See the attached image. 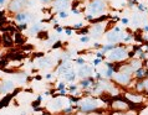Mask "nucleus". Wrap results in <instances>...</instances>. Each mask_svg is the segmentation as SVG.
Here are the masks:
<instances>
[{
    "mask_svg": "<svg viewBox=\"0 0 148 115\" xmlns=\"http://www.w3.org/2000/svg\"><path fill=\"white\" fill-rule=\"evenodd\" d=\"M9 56V58H11V59H22L24 58V56L22 55H19V53H10V55H8Z\"/></svg>",
    "mask_w": 148,
    "mask_h": 115,
    "instance_id": "nucleus-12",
    "label": "nucleus"
},
{
    "mask_svg": "<svg viewBox=\"0 0 148 115\" xmlns=\"http://www.w3.org/2000/svg\"><path fill=\"white\" fill-rule=\"evenodd\" d=\"M91 68L90 67H87V66H83V67L80 68V71H78V74L80 76H82V77H86V76H90L91 74Z\"/></svg>",
    "mask_w": 148,
    "mask_h": 115,
    "instance_id": "nucleus-6",
    "label": "nucleus"
},
{
    "mask_svg": "<svg viewBox=\"0 0 148 115\" xmlns=\"http://www.w3.org/2000/svg\"><path fill=\"white\" fill-rule=\"evenodd\" d=\"M82 84H83V87H87V84H88V82H87V80H86V82H83Z\"/></svg>",
    "mask_w": 148,
    "mask_h": 115,
    "instance_id": "nucleus-25",
    "label": "nucleus"
},
{
    "mask_svg": "<svg viewBox=\"0 0 148 115\" xmlns=\"http://www.w3.org/2000/svg\"><path fill=\"white\" fill-rule=\"evenodd\" d=\"M147 74H148V71H147Z\"/></svg>",
    "mask_w": 148,
    "mask_h": 115,
    "instance_id": "nucleus-32",
    "label": "nucleus"
},
{
    "mask_svg": "<svg viewBox=\"0 0 148 115\" xmlns=\"http://www.w3.org/2000/svg\"><path fill=\"white\" fill-rule=\"evenodd\" d=\"M26 4V0H14L11 4H10V10H15V11H19L21 10Z\"/></svg>",
    "mask_w": 148,
    "mask_h": 115,
    "instance_id": "nucleus-2",
    "label": "nucleus"
},
{
    "mask_svg": "<svg viewBox=\"0 0 148 115\" xmlns=\"http://www.w3.org/2000/svg\"><path fill=\"white\" fill-rule=\"evenodd\" d=\"M96 108V104L91 102V100H85L83 103H81V109L85 110V111H90V110H93Z\"/></svg>",
    "mask_w": 148,
    "mask_h": 115,
    "instance_id": "nucleus-3",
    "label": "nucleus"
},
{
    "mask_svg": "<svg viewBox=\"0 0 148 115\" xmlns=\"http://www.w3.org/2000/svg\"><path fill=\"white\" fill-rule=\"evenodd\" d=\"M50 63H51V61H50L49 58H45V59H41V61H40V66H41V67H49Z\"/></svg>",
    "mask_w": 148,
    "mask_h": 115,
    "instance_id": "nucleus-11",
    "label": "nucleus"
},
{
    "mask_svg": "<svg viewBox=\"0 0 148 115\" xmlns=\"http://www.w3.org/2000/svg\"><path fill=\"white\" fill-rule=\"evenodd\" d=\"M143 86H144V88L148 90V80H146V82H144V84H143Z\"/></svg>",
    "mask_w": 148,
    "mask_h": 115,
    "instance_id": "nucleus-23",
    "label": "nucleus"
},
{
    "mask_svg": "<svg viewBox=\"0 0 148 115\" xmlns=\"http://www.w3.org/2000/svg\"><path fill=\"white\" fill-rule=\"evenodd\" d=\"M24 50H31V48H32V46H31V45H26V46H24Z\"/></svg>",
    "mask_w": 148,
    "mask_h": 115,
    "instance_id": "nucleus-20",
    "label": "nucleus"
},
{
    "mask_svg": "<svg viewBox=\"0 0 148 115\" xmlns=\"http://www.w3.org/2000/svg\"><path fill=\"white\" fill-rule=\"evenodd\" d=\"M105 8V5H103V3L100 1V0H96L95 3H92V5H91V10H92L93 12H101L102 10Z\"/></svg>",
    "mask_w": 148,
    "mask_h": 115,
    "instance_id": "nucleus-4",
    "label": "nucleus"
},
{
    "mask_svg": "<svg viewBox=\"0 0 148 115\" xmlns=\"http://www.w3.org/2000/svg\"><path fill=\"white\" fill-rule=\"evenodd\" d=\"M16 19L18 20H24V19H26V16H25V15H19V16H16Z\"/></svg>",
    "mask_w": 148,
    "mask_h": 115,
    "instance_id": "nucleus-19",
    "label": "nucleus"
},
{
    "mask_svg": "<svg viewBox=\"0 0 148 115\" xmlns=\"http://www.w3.org/2000/svg\"><path fill=\"white\" fill-rule=\"evenodd\" d=\"M126 115H132V114H126Z\"/></svg>",
    "mask_w": 148,
    "mask_h": 115,
    "instance_id": "nucleus-31",
    "label": "nucleus"
},
{
    "mask_svg": "<svg viewBox=\"0 0 148 115\" xmlns=\"http://www.w3.org/2000/svg\"><path fill=\"white\" fill-rule=\"evenodd\" d=\"M1 3H4V0H0V4H1Z\"/></svg>",
    "mask_w": 148,
    "mask_h": 115,
    "instance_id": "nucleus-29",
    "label": "nucleus"
},
{
    "mask_svg": "<svg viewBox=\"0 0 148 115\" xmlns=\"http://www.w3.org/2000/svg\"><path fill=\"white\" fill-rule=\"evenodd\" d=\"M127 56V52L124 50H115L111 53V59L113 61H120L122 58H124Z\"/></svg>",
    "mask_w": 148,
    "mask_h": 115,
    "instance_id": "nucleus-1",
    "label": "nucleus"
},
{
    "mask_svg": "<svg viewBox=\"0 0 148 115\" xmlns=\"http://www.w3.org/2000/svg\"><path fill=\"white\" fill-rule=\"evenodd\" d=\"M4 43H5L6 46H11V45H13V41H11V38H10V36L8 34L4 35Z\"/></svg>",
    "mask_w": 148,
    "mask_h": 115,
    "instance_id": "nucleus-10",
    "label": "nucleus"
},
{
    "mask_svg": "<svg viewBox=\"0 0 148 115\" xmlns=\"http://www.w3.org/2000/svg\"><path fill=\"white\" fill-rule=\"evenodd\" d=\"M15 36H16V40H15V41H16V43H21V42H22V40H21V37H20V35L16 34Z\"/></svg>",
    "mask_w": 148,
    "mask_h": 115,
    "instance_id": "nucleus-17",
    "label": "nucleus"
},
{
    "mask_svg": "<svg viewBox=\"0 0 148 115\" xmlns=\"http://www.w3.org/2000/svg\"><path fill=\"white\" fill-rule=\"evenodd\" d=\"M1 66H6V61H4V59L0 61V67H1Z\"/></svg>",
    "mask_w": 148,
    "mask_h": 115,
    "instance_id": "nucleus-21",
    "label": "nucleus"
},
{
    "mask_svg": "<svg viewBox=\"0 0 148 115\" xmlns=\"http://www.w3.org/2000/svg\"><path fill=\"white\" fill-rule=\"evenodd\" d=\"M66 16H67L66 14H64V12H61V18H66Z\"/></svg>",
    "mask_w": 148,
    "mask_h": 115,
    "instance_id": "nucleus-26",
    "label": "nucleus"
},
{
    "mask_svg": "<svg viewBox=\"0 0 148 115\" xmlns=\"http://www.w3.org/2000/svg\"><path fill=\"white\" fill-rule=\"evenodd\" d=\"M127 98L131 99V100H134V102H141L139 98H137V96H132V94H127Z\"/></svg>",
    "mask_w": 148,
    "mask_h": 115,
    "instance_id": "nucleus-16",
    "label": "nucleus"
},
{
    "mask_svg": "<svg viewBox=\"0 0 148 115\" xmlns=\"http://www.w3.org/2000/svg\"><path fill=\"white\" fill-rule=\"evenodd\" d=\"M55 5H56L55 6L56 9H59V10L64 9V8H66V5H67V0H57Z\"/></svg>",
    "mask_w": 148,
    "mask_h": 115,
    "instance_id": "nucleus-7",
    "label": "nucleus"
},
{
    "mask_svg": "<svg viewBox=\"0 0 148 115\" xmlns=\"http://www.w3.org/2000/svg\"><path fill=\"white\" fill-rule=\"evenodd\" d=\"M39 37L40 38H47V34L46 32H41V34H39Z\"/></svg>",
    "mask_w": 148,
    "mask_h": 115,
    "instance_id": "nucleus-18",
    "label": "nucleus"
},
{
    "mask_svg": "<svg viewBox=\"0 0 148 115\" xmlns=\"http://www.w3.org/2000/svg\"><path fill=\"white\" fill-rule=\"evenodd\" d=\"M116 79H117V82H120L122 84L130 82V77H128V74H117V76H116Z\"/></svg>",
    "mask_w": 148,
    "mask_h": 115,
    "instance_id": "nucleus-5",
    "label": "nucleus"
},
{
    "mask_svg": "<svg viewBox=\"0 0 148 115\" xmlns=\"http://www.w3.org/2000/svg\"><path fill=\"white\" fill-rule=\"evenodd\" d=\"M54 47H56V48H57V47H60V42H57V43H56V45L54 46Z\"/></svg>",
    "mask_w": 148,
    "mask_h": 115,
    "instance_id": "nucleus-27",
    "label": "nucleus"
},
{
    "mask_svg": "<svg viewBox=\"0 0 148 115\" xmlns=\"http://www.w3.org/2000/svg\"><path fill=\"white\" fill-rule=\"evenodd\" d=\"M19 29H20V30L26 29V25H24V24H22V25H19Z\"/></svg>",
    "mask_w": 148,
    "mask_h": 115,
    "instance_id": "nucleus-22",
    "label": "nucleus"
},
{
    "mask_svg": "<svg viewBox=\"0 0 148 115\" xmlns=\"http://www.w3.org/2000/svg\"><path fill=\"white\" fill-rule=\"evenodd\" d=\"M108 40H110V41H116V40H117V35H116L115 32H111V34L108 35Z\"/></svg>",
    "mask_w": 148,
    "mask_h": 115,
    "instance_id": "nucleus-14",
    "label": "nucleus"
},
{
    "mask_svg": "<svg viewBox=\"0 0 148 115\" xmlns=\"http://www.w3.org/2000/svg\"><path fill=\"white\" fill-rule=\"evenodd\" d=\"M82 41H83V42H87V41H88V37H83Z\"/></svg>",
    "mask_w": 148,
    "mask_h": 115,
    "instance_id": "nucleus-24",
    "label": "nucleus"
},
{
    "mask_svg": "<svg viewBox=\"0 0 148 115\" xmlns=\"http://www.w3.org/2000/svg\"><path fill=\"white\" fill-rule=\"evenodd\" d=\"M13 82H10V80H8V82H5V84H4V90L6 92V90H9V89H13Z\"/></svg>",
    "mask_w": 148,
    "mask_h": 115,
    "instance_id": "nucleus-13",
    "label": "nucleus"
},
{
    "mask_svg": "<svg viewBox=\"0 0 148 115\" xmlns=\"http://www.w3.org/2000/svg\"><path fill=\"white\" fill-rule=\"evenodd\" d=\"M65 78L67 79V80H72L75 78V74L74 73H67V74H65Z\"/></svg>",
    "mask_w": 148,
    "mask_h": 115,
    "instance_id": "nucleus-15",
    "label": "nucleus"
},
{
    "mask_svg": "<svg viewBox=\"0 0 148 115\" xmlns=\"http://www.w3.org/2000/svg\"><path fill=\"white\" fill-rule=\"evenodd\" d=\"M42 1H45V3H47V1H50V0H42Z\"/></svg>",
    "mask_w": 148,
    "mask_h": 115,
    "instance_id": "nucleus-28",
    "label": "nucleus"
},
{
    "mask_svg": "<svg viewBox=\"0 0 148 115\" xmlns=\"http://www.w3.org/2000/svg\"><path fill=\"white\" fill-rule=\"evenodd\" d=\"M11 98H13V95H6V98H4V99L0 102V108H3V106H6V105H8Z\"/></svg>",
    "mask_w": 148,
    "mask_h": 115,
    "instance_id": "nucleus-8",
    "label": "nucleus"
},
{
    "mask_svg": "<svg viewBox=\"0 0 148 115\" xmlns=\"http://www.w3.org/2000/svg\"><path fill=\"white\" fill-rule=\"evenodd\" d=\"M113 108H116V109H124L126 108V103L124 102H116L113 104Z\"/></svg>",
    "mask_w": 148,
    "mask_h": 115,
    "instance_id": "nucleus-9",
    "label": "nucleus"
},
{
    "mask_svg": "<svg viewBox=\"0 0 148 115\" xmlns=\"http://www.w3.org/2000/svg\"><path fill=\"white\" fill-rule=\"evenodd\" d=\"M1 15H3V12H1V11H0V16H1Z\"/></svg>",
    "mask_w": 148,
    "mask_h": 115,
    "instance_id": "nucleus-30",
    "label": "nucleus"
}]
</instances>
